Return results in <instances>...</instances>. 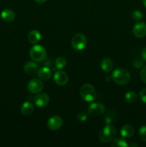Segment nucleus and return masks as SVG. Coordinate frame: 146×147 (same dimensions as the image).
Segmentation results:
<instances>
[{
    "label": "nucleus",
    "mask_w": 146,
    "mask_h": 147,
    "mask_svg": "<svg viewBox=\"0 0 146 147\" xmlns=\"http://www.w3.org/2000/svg\"><path fill=\"white\" fill-rule=\"evenodd\" d=\"M112 79L117 85H125L130 80V74L127 70L122 67L115 69L112 73Z\"/></svg>",
    "instance_id": "1"
},
{
    "label": "nucleus",
    "mask_w": 146,
    "mask_h": 147,
    "mask_svg": "<svg viewBox=\"0 0 146 147\" xmlns=\"http://www.w3.org/2000/svg\"><path fill=\"white\" fill-rule=\"evenodd\" d=\"M80 93L82 98L87 103L94 101L97 97L95 89L90 83H85L80 88Z\"/></svg>",
    "instance_id": "2"
},
{
    "label": "nucleus",
    "mask_w": 146,
    "mask_h": 147,
    "mask_svg": "<svg viewBox=\"0 0 146 147\" xmlns=\"http://www.w3.org/2000/svg\"><path fill=\"white\" fill-rule=\"evenodd\" d=\"M116 134H117V131H116L115 127L110 123H107L100 132L99 138L102 142L107 143V142H112L114 139Z\"/></svg>",
    "instance_id": "3"
},
{
    "label": "nucleus",
    "mask_w": 146,
    "mask_h": 147,
    "mask_svg": "<svg viewBox=\"0 0 146 147\" xmlns=\"http://www.w3.org/2000/svg\"><path fill=\"white\" fill-rule=\"evenodd\" d=\"M29 55L34 61L41 62L43 61L47 57V51L43 46L36 45L30 49Z\"/></svg>",
    "instance_id": "4"
},
{
    "label": "nucleus",
    "mask_w": 146,
    "mask_h": 147,
    "mask_svg": "<svg viewBox=\"0 0 146 147\" xmlns=\"http://www.w3.org/2000/svg\"><path fill=\"white\" fill-rule=\"evenodd\" d=\"M72 47L74 50L80 51L85 48L86 45H87V39L86 37L83 34L78 33L75 35L73 36L71 41Z\"/></svg>",
    "instance_id": "5"
},
{
    "label": "nucleus",
    "mask_w": 146,
    "mask_h": 147,
    "mask_svg": "<svg viewBox=\"0 0 146 147\" xmlns=\"http://www.w3.org/2000/svg\"><path fill=\"white\" fill-rule=\"evenodd\" d=\"M44 84L40 79H32L27 84V88L31 93H39L42 90Z\"/></svg>",
    "instance_id": "6"
},
{
    "label": "nucleus",
    "mask_w": 146,
    "mask_h": 147,
    "mask_svg": "<svg viewBox=\"0 0 146 147\" xmlns=\"http://www.w3.org/2000/svg\"><path fill=\"white\" fill-rule=\"evenodd\" d=\"M105 111V107L100 103H92L88 108L89 114L92 116H98L103 114Z\"/></svg>",
    "instance_id": "7"
},
{
    "label": "nucleus",
    "mask_w": 146,
    "mask_h": 147,
    "mask_svg": "<svg viewBox=\"0 0 146 147\" xmlns=\"http://www.w3.org/2000/svg\"><path fill=\"white\" fill-rule=\"evenodd\" d=\"M133 34L137 38H143L146 35V24L143 22H138L133 29Z\"/></svg>",
    "instance_id": "8"
},
{
    "label": "nucleus",
    "mask_w": 146,
    "mask_h": 147,
    "mask_svg": "<svg viewBox=\"0 0 146 147\" xmlns=\"http://www.w3.org/2000/svg\"><path fill=\"white\" fill-rule=\"evenodd\" d=\"M50 102V97L45 93H41L36 95L34 98V103L37 106L40 108L47 106Z\"/></svg>",
    "instance_id": "9"
},
{
    "label": "nucleus",
    "mask_w": 146,
    "mask_h": 147,
    "mask_svg": "<svg viewBox=\"0 0 146 147\" xmlns=\"http://www.w3.org/2000/svg\"><path fill=\"white\" fill-rule=\"evenodd\" d=\"M62 125V119L59 116H54L50 118L47 121V126L52 131H57Z\"/></svg>",
    "instance_id": "10"
},
{
    "label": "nucleus",
    "mask_w": 146,
    "mask_h": 147,
    "mask_svg": "<svg viewBox=\"0 0 146 147\" xmlns=\"http://www.w3.org/2000/svg\"><path fill=\"white\" fill-rule=\"evenodd\" d=\"M54 80L58 86H64L68 82L69 78L64 71H57L54 75Z\"/></svg>",
    "instance_id": "11"
},
{
    "label": "nucleus",
    "mask_w": 146,
    "mask_h": 147,
    "mask_svg": "<svg viewBox=\"0 0 146 147\" xmlns=\"http://www.w3.org/2000/svg\"><path fill=\"white\" fill-rule=\"evenodd\" d=\"M24 70L26 73L29 75H34L37 73L39 70V65L34 61H28L24 66Z\"/></svg>",
    "instance_id": "12"
},
{
    "label": "nucleus",
    "mask_w": 146,
    "mask_h": 147,
    "mask_svg": "<svg viewBox=\"0 0 146 147\" xmlns=\"http://www.w3.org/2000/svg\"><path fill=\"white\" fill-rule=\"evenodd\" d=\"M37 76L40 80H47L50 78L52 76V70L49 67H43L38 70L37 71Z\"/></svg>",
    "instance_id": "13"
},
{
    "label": "nucleus",
    "mask_w": 146,
    "mask_h": 147,
    "mask_svg": "<svg viewBox=\"0 0 146 147\" xmlns=\"http://www.w3.org/2000/svg\"><path fill=\"white\" fill-rule=\"evenodd\" d=\"M135 132L134 128L130 125H125L120 129V135L123 138H130L133 136Z\"/></svg>",
    "instance_id": "14"
},
{
    "label": "nucleus",
    "mask_w": 146,
    "mask_h": 147,
    "mask_svg": "<svg viewBox=\"0 0 146 147\" xmlns=\"http://www.w3.org/2000/svg\"><path fill=\"white\" fill-rule=\"evenodd\" d=\"M34 105L29 101H25L21 106V112L23 115L29 116L34 111Z\"/></svg>",
    "instance_id": "15"
},
{
    "label": "nucleus",
    "mask_w": 146,
    "mask_h": 147,
    "mask_svg": "<svg viewBox=\"0 0 146 147\" xmlns=\"http://www.w3.org/2000/svg\"><path fill=\"white\" fill-rule=\"evenodd\" d=\"M1 17L6 22H12L15 19V14L12 10L9 9H6L2 11Z\"/></svg>",
    "instance_id": "16"
},
{
    "label": "nucleus",
    "mask_w": 146,
    "mask_h": 147,
    "mask_svg": "<svg viewBox=\"0 0 146 147\" xmlns=\"http://www.w3.org/2000/svg\"><path fill=\"white\" fill-rule=\"evenodd\" d=\"M27 39L31 44H37L41 40V34L37 30H31L29 33Z\"/></svg>",
    "instance_id": "17"
},
{
    "label": "nucleus",
    "mask_w": 146,
    "mask_h": 147,
    "mask_svg": "<svg viewBox=\"0 0 146 147\" xmlns=\"http://www.w3.org/2000/svg\"><path fill=\"white\" fill-rule=\"evenodd\" d=\"M100 67L103 71L106 72V73H110L113 68V63L110 59L104 58L102 60Z\"/></svg>",
    "instance_id": "18"
},
{
    "label": "nucleus",
    "mask_w": 146,
    "mask_h": 147,
    "mask_svg": "<svg viewBox=\"0 0 146 147\" xmlns=\"http://www.w3.org/2000/svg\"><path fill=\"white\" fill-rule=\"evenodd\" d=\"M137 98V93L135 92H127L125 96V99L126 102L128 103H133L136 101Z\"/></svg>",
    "instance_id": "19"
},
{
    "label": "nucleus",
    "mask_w": 146,
    "mask_h": 147,
    "mask_svg": "<svg viewBox=\"0 0 146 147\" xmlns=\"http://www.w3.org/2000/svg\"><path fill=\"white\" fill-rule=\"evenodd\" d=\"M111 146L113 147L121 146V147H127L128 146V144L126 142L125 140L122 139H115L112 141Z\"/></svg>",
    "instance_id": "20"
},
{
    "label": "nucleus",
    "mask_w": 146,
    "mask_h": 147,
    "mask_svg": "<svg viewBox=\"0 0 146 147\" xmlns=\"http://www.w3.org/2000/svg\"><path fill=\"white\" fill-rule=\"evenodd\" d=\"M67 65V60L64 57H58L55 60V65L57 69H63Z\"/></svg>",
    "instance_id": "21"
},
{
    "label": "nucleus",
    "mask_w": 146,
    "mask_h": 147,
    "mask_svg": "<svg viewBox=\"0 0 146 147\" xmlns=\"http://www.w3.org/2000/svg\"><path fill=\"white\" fill-rule=\"evenodd\" d=\"M138 136L143 142H146V126H143L139 129Z\"/></svg>",
    "instance_id": "22"
},
{
    "label": "nucleus",
    "mask_w": 146,
    "mask_h": 147,
    "mask_svg": "<svg viewBox=\"0 0 146 147\" xmlns=\"http://www.w3.org/2000/svg\"><path fill=\"white\" fill-rule=\"evenodd\" d=\"M132 17L135 21H139L143 18V13L139 10H135L133 13H132Z\"/></svg>",
    "instance_id": "23"
},
{
    "label": "nucleus",
    "mask_w": 146,
    "mask_h": 147,
    "mask_svg": "<svg viewBox=\"0 0 146 147\" xmlns=\"http://www.w3.org/2000/svg\"><path fill=\"white\" fill-rule=\"evenodd\" d=\"M139 97H140V100H141L143 103H146V88L143 89V90L140 92Z\"/></svg>",
    "instance_id": "24"
},
{
    "label": "nucleus",
    "mask_w": 146,
    "mask_h": 147,
    "mask_svg": "<svg viewBox=\"0 0 146 147\" xmlns=\"http://www.w3.org/2000/svg\"><path fill=\"white\" fill-rule=\"evenodd\" d=\"M140 78H141L142 80L145 83H146V65L143 67L141 72H140Z\"/></svg>",
    "instance_id": "25"
},
{
    "label": "nucleus",
    "mask_w": 146,
    "mask_h": 147,
    "mask_svg": "<svg viewBox=\"0 0 146 147\" xmlns=\"http://www.w3.org/2000/svg\"><path fill=\"white\" fill-rule=\"evenodd\" d=\"M77 119L80 121H85L87 119V113H84V112H81V113H79L78 116H77Z\"/></svg>",
    "instance_id": "26"
},
{
    "label": "nucleus",
    "mask_w": 146,
    "mask_h": 147,
    "mask_svg": "<svg viewBox=\"0 0 146 147\" xmlns=\"http://www.w3.org/2000/svg\"><path fill=\"white\" fill-rule=\"evenodd\" d=\"M141 57L144 61L146 62V47H145L141 52Z\"/></svg>",
    "instance_id": "27"
},
{
    "label": "nucleus",
    "mask_w": 146,
    "mask_h": 147,
    "mask_svg": "<svg viewBox=\"0 0 146 147\" xmlns=\"http://www.w3.org/2000/svg\"><path fill=\"white\" fill-rule=\"evenodd\" d=\"M135 63H137V65H135V67H137V68H139V67H140L143 65V62H141L140 60H137V61H135Z\"/></svg>",
    "instance_id": "28"
},
{
    "label": "nucleus",
    "mask_w": 146,
    "mask_h": 147,
    "mask_svg": "<svg viewBox=\"0 0 146 147\" xmlns=\"http://www.w3.org/2000/svg\"><path fill=\"white\" fill-rule=\"evenodd\" d=\"M34 1H35L36 2H37V3H40V4H42V3L45 2V1H47V0H34Z\"/></svg>",
    "instance_id": "29"
},
{
    "label": "nucleus",
    "mask_w": 146,
    "mask_h": 147,
    "mask_svg": "<svg viewBox=\"0 0 146 147\" xmlns=\"http://www.w3.org/2000/svg\"><path fill=\"white\" fill-rule=\"evenodd\" d=\"M143 4H144L145 7H146V0H143Z\"/></svg>",
    "instance_id": "30"
},
{
    "label": "nucleus",
    "mask_w": 146,
    "mask_h": 147,
    "mask_svg": "<svg viewBox=\"0 0 146 147\" xmlns=\"http://www.w3.org/2000/svg\"><path fill=\"white\" fill-rule=\"evenodd\" d=\"M137 146V144H130V146Z\"/></svg>",
    "instance_id": "31"
}]
</instances>
